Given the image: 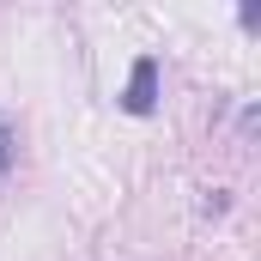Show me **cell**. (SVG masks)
Segmentation results:
<instances>
[{
  "label": "cell",
  "instance_id": "6da1fadb",
  "mask_svg": "<svg viewBox=\"0 0 261 261\" xmlns=\"http://www.w3.org/2000/svg\"><path fill=\"white\" fill-rule=\"evenodd\" d=\"M122 110H128V116H152V110H158V55H140V61L128 67Z\"/></svg>",
  "mask_w": 261,
  "mask_h": 261
},
{
  "label": "cell",
  "instance_id": "7a4b0ae2",
  "mask_svg": "<svg viewBox=\"0 0 261 261\" xmlns=\"http://www.w3.org/2000/svg\"><path fill=\"white\" fill-rule=\"evenodd\" d=\"M12 146H18V140H12V128H6V122H0V176L12 170Z\"/></svg>",
  "mask_w": 261,
  "mask_h": 261
}]
</instances>
